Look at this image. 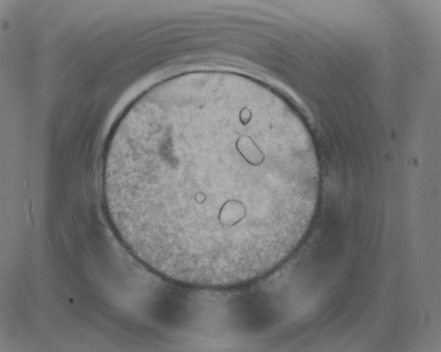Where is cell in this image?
<instances>
[{
  "instance_id": "1",
  "label": "cell",
  "mask_w": 441,
  "mask_h": 352,
  "mask_svg": "<svg viewBox=\"0 0 441 352\" xmlns=\"http://www.w3.org/2000/svg\"><path fill=\"white\" fill-rule=\"evenodd\" d=\"M317 156L251 108L170 103L133 118L106 152L103 190L118 237L174 283L260 278L300 244L320 191Z\"/></svg>"
}]
</instances>
